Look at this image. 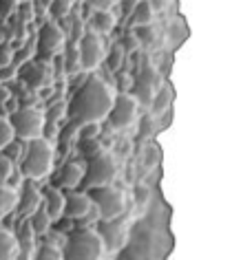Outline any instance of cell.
Listing matches in <instances>:
<instances>
[{
	"label": "cell",
	"instance_id": "cell-1",
	"mask_svg": "<svg viewBox=\"0 0 252 260\" xmlns=\"http://www.w3.org/2000/svg\"><path fill=\"white\" fill-rule=\"evenodd\" d=\"M115 97L118 93L111 84L100 75H91L71 102V115L80 126H100L111 113Z\"/></svg>",
	"mask_w": 252,
	"mask_h": 260
},
{
	"label": "cell",
	"instance_id": "cell-2",
	"mask_svg": "<svg viewBox=\"0 0 252 260\" xmlns=\"http://www.w3.org/2000/svg\"><path fill=\"white\" fill-rule=\"evenodd\" d=\"M55 168V148L51 144V139L40 137L27 144L24 157L20 161V174L24 181H44L51 177Z\"/></svg>",
	"mask_w": 252,
	"mask_h": 260
},
{
	"label": "cell",
	"instance_id": "cell-3",
	"mask_svg": "<svg viewBox=\"0 0 252 260\" xmlns=\"http://www.w3.org/2000/svg\"><path fill=\"white\" fill-rule=\"evenodd\" d=\"M118 177H120V164L115 159V154L108 150H102L95 157L89 159V166L84 168L82 185L87 187V192L100 190V187L115 185Z\"/></svg>",
	"mask_w": 252,
	"mask_h": 260
},
{
	"label": "cell",
	"instance_id": "cell-4",
	"mask_svg": "<svg viewBox=\"0 0 252 260\" xmlns=\"http://www.w3.org/2000/svg\"><path fill=\"white\" fill-rule=\"evenodd\" d=\"M104 247L93 227H80L64 243L62 260H102Z\"/></svg>",
	"mask_w": 252,
	"mask_h": 260
},
{
	"label": "cell",
	"instance_id": "cell-5",
	"mask_svg": "<svg viewBox=\"0 0 252 260\" xmlns=\"http://www.w3.org/2000/svg\"><path fill=\"white\" fill-rule=\"evenodd\" d=\"M9 123L14 128V135L18 141H29L44 137V128H47V117L44 110L38 106H20L18 110L9 115Z\"/></svg>",
	"mask_w": 252,
	"mask_h": 260
},
{
	"label": "cell",
	"instance_id": "cell-6",
	"mask_svg": "<svg viewBox=\"0 0 252 260\" xmlns=\"http://www.w3.org/2000/svg\"><path fill=\"white\" fill-rule=\"evenodd\" d=\"M89 197H91L95 214H98V223L100 220L122 218V214L126 212V194H124V190H120L118 185L91 190L89 192Z\"/></svg>",
	"mask_w": 252,
	"mask_h": 260
},
{
	"label": "cell",
	"instance_id": "cell-7",
	"mask_svg": "<svg viewBox=\"0 0 252 260\" xmlns=\"http://www.w3.org/2000/svg\"><path fill=\"white\" fill-rule=\"evenodd\" d=\"M137 119H139V102L131 93H118L111 106V113L106 117L111 128L115 133H126L137 123Z\"/></svg>",
	"mask_w": 252,
	"mask_h": 260
},
{
	"label": "cell",
	"instance_id": "cell-8",
	"mask_svg": "<svg viewBox=\"0 0 252 260\" xmlns=\"http://www.w3.org/2000/svg\"><path fill=\"white\" fill-rule=\"evenodd\" d=\"M75 49H77V62H80L82 71H95L106 57V49H104L102 38L89 34V31L84 34L82 40L77 42Z\"/></svg>",
	"mask_w": 252,
	"mask_h": 260
},
{
	"label": "cell",
	"instance_id": "cell-9",
	"mask_svg": "<svg viewBox=\"0 0 252 260\" xmlns=\"http://www.w3.org/2000/svg\"><path fill=\"white\" fill-rule=\"evenodd\" d=\"M95 234H98V238L102 240L104 251H120V249H124L128 243V223L122 218L100 220Z\"/></svg>",
	"mask_w": 252,
	"mask_h": 260
},
{
	"label": "cell",
	"instance_id": "cell-10",
	"mask_svg": "<svg viewBox=\"0 0 252 260\" xmlns=\"http://www.w3.org/2000/svg\"><path fill=\"white\" fill-rule=\"evenodd\" d=\"M71 220H98L93 201L87 190H71L64 192V214Z\"/></svg>",
	"mask_w": 252,
	"mask_h": 260
},
{
	"label": "cell",
	"instance_id": "cell-11",
	"mask_svg": "<svg viewBox=\"0 0 252 260\" xmlns=\"http://www.w3.org/2000/svg\"><path fill=\"white\" fill-rule=\"evenodd\" d=\"M67 49V34L60 24L55 22H44L40 27V34H38V53H40L44 60L49 57H55L58 53Z\"/></svg>",
	"mask_w": 252,
	"mask_h": 260
},
{
	"label": "cell",
	"instance_id": "cell-12",
	"mask_svg": "<svg viewBox=\"0 0 252 260\" xmlns=\"http://www.w3.org/2000/svg\"><path fill=\"white\" fill-rule=\"evenodd\" d=\"M42 207V190L34 181H22V187L18 190V207L16 212L24 216V220L31 218Z\"/></svg>",
	"mask_w": 252,
	"mask_h": 260
},
{
	"label": "cell",
	"instance_id": "cell-13",
	"mask_svg": "<svg viewBox=\"0 0 252 260\" xmlns=\"http://www.w3.org/2000/svg\"><path fill=\"white\" fill-rule=\"evenodd\" d=\"M14 238H16V247H18V260H34L38 247V236L36 232L31 230L29 220H22L20 225H18V230L14 232Z\"/></svg>",
	"mask_w": 252,
	"mask_h": 260
},
{
	"label": "cell",
	"instance_id": "cell-14",
	"mask_svg": "<svg viewBox=\"0 0 252 260\" xmlns=\"http://www.w3.org/2000/svg\"><path fill=\"white\" fill-rule=\"evenodd\" d=\"M22 77L31 90H42V88H47L53 84V73H51L49 64H40V62L29 64V67L24 69Z\"/></svg>",
	"mask_w": 252,
	"mask_h": 260
},
{
	"label": "cell",
	"instance_id": "cell-15",
	"mask_svg": "<svg viewBox=\"0 0 252 260\" xmlns=\"http://www.w3.org/2000/svg\"><path fill=\"white\" fill-rule=\"evenodd\" d=\"M42 210L47 212L51 220H60L64 214V192L55 185H49L42 190Z\"/></svg>",
	"mask_w": 252,
	"mask_h": 260
},
{
	"label": "cell",
	"instance_id": "cell-16",
	"mask_svg": "<svg viewBox=\"0 0 252 260\" xmlns=\"http://www.w3.org/2000/svg\"><path fill=\"white\" fill-rule=\"evenodd\" d=\"M82 179H84V166L82 164H64L60 174H58V185L62 192H71V190H77L82 185Z\"/></svg>",
	"mask_w": 252,
	"mask_h": 260
},
{
	"label": "cell",
	"instance_id": "cell-17",
	"mask_svg": "<svg viewBox=\"0 0 252 260\" xmlns=\"http://www.w3.org/2000/svg\"><path fill=\"white\" fill-rule=\"evenodd\" d=\"M115 29V14L113 11H91L89 18V34L93 36H106Z\"/></svg>",
	"mask_w": 252,
	"mask_h": 260
},
{
	"label": "cell",
	"instance_id": "cell-18",
	"mask_svg": "<svg viewBox=\"0 0 252 260\" xmlns=\"http://www.w3.org/2000/svg\"><path fill=\"white\" fill-rule=\"evenodd\" d=\"M18 207V190L11 183H0V220L14 214Z\"/></svg>",
	"mask_w": 252,
	"mask_h": 260
},
{
	"label": "cell",
	"instance_id": "cell-19",
	"mask_svg": "<svg viewBox=\"0 0 252 260\" xmlns=\"http://www.w3.org/2000/svg\"><path fill=\"white\" fill-rule=\"evenodd\" d=\"M0 260H18V247L14 232L0 227Z\"/></svg>",
	"mask_w": 252,
	"mask_h": 260
},
{
	"label": "cell",
	"instance_id": "cell-20",
	"mask_svg": "<svg viewBox=\"0 0 252 260\" xmlns=\"http://www.w3.org/2000/svg\"><path fill=\"white\" fill-rule=\"evenodd\" d=\"M153 18H155L153 5L151 3H137V7H135V16H133V22L137 24V27H151Z\"/></svg>",
	"mask_w": 252,
	"mask_h": 260
},
{
	"label": "cell",
	"instance_id": "cell-21",
	"mask_svg": "<svg viewBox=\"0 0 252 260\" xmlns=\"http://www.w3.org/2000/svg\"><path fill=\"white\" fill-rule=\"evenodd\" d=\"M27 220H29L31 230L36 232V236H38V238H40V236H44V234L49 232L51 223H53V220H51V218L47 216V212H44L42 207H40V210H38V212H36V214H34V216H31V218H27Z\"/></svg>",
	"mask_w": 252,
	"mask_h": 260
},
{
	"label": "cell",
	"instance_id": "cell-22",
	"mask_svg": "<svg viewBox=\"0 0 252 260\" xmlns=\"http://www.w3.org/2000/svg\"><path fill=\"white\" fill-rule=\"evenodd\" d=\"M24 150H27V144L16 139V141H11V144L5 148L3 154H5V157H7L14 166H20V161H22V157H24Z\"/></svg>",
	"mask_w": 252,
	"mask_h": 260
},
{
	"label": "cell",
	"instance_id": "cell-23",
	"mask_svg": "<svg viewBox=\"0 0 252 260\" xmlns=\"http://www.w3.org/2000/svg\"><path fill=\"white\" fill-rule=\"evenodd\" d=\"M73 5L71 0H58V3H49V14L58 18V20H67L71 16V11H73Z\"/></svg>",
	"mask_w": 252,
	"mask_h": 260
},
{
	"label": "cell",
	"instance_id": "cell-24",
	"mask_svg": "<svg viewBox=\"0 0 252 260\" xmlns=\"http://www.w3.org/2000/svg\"><path fill=\"white\" fill-rule=\"evenodd\" d=\"M11 141H16V135H14V128H11V123H9V117L0 115V152H3Z\"/></svg>",
	"mask_w": 252,
	"mask_h": 260
},
{
	"label": "cell",
	"instance_id": "cell-25",
	"mask_svg": "<svg viewBox=\"0 0 252 260\" xmlns=\"http://www.w3.org/2000/svg\"><path fill=\"white\" fill-rule=\"evenodd\" d=\"M34 260H62V249H58V247L51 243H44L38 247Z\"/></svg>",
	"mask_w": 252,
	"mask_h": 260
},
{
	"label": "cell",
	"instance_id": "cell-26",
	"mask_svg": "<svg viewBox=\"0 0 252 260\" xmlns=\"http://www.w3.org/2000/svg\"><path fill=\"white\" fill-rule=\"evenodd\" d=\"M14 174H16V166L0 152V183H9Z\"/></svg>",
	"mask_w": 252,
	"mask_h": 260
},
{
	"label": "cell",
	"instance_id": "cell-27",
	"mask_svg": "<svg viewBox=\"0 0 252 260\" xmlns=\"http://www.w3.org/2000/svg\"><path fill=\"white\" fill-rule=\"evenodd\" d=\"M89 5H91V11H113L115 5L120 3H115V0H95V3H89Z\"/></svg>",
	"mask_w": 252,
	"mask_h": 260
},
{
	"label": "cell",
	"instance_id": "cell-28",
	"mask_svg": "<svg viewBox=\"0 0 252 260\" xmlns=\"http://www.w3.org/2000/svg\"><path fill=\"white\" fill-rule=\"evenodd\" d=\"M9 62H11V49H9V47H5V44H3V47H0V69L7 67Z\"/></svg>",
	"mask_w": 252,
	"mask_h": 260
},
{
	"label": "cell",
	"instance_id": "cell-29",
	"mask_svg": "<svg viewBox=\"0 0 252 260\" xmlns=\"http://www.w3.org/2000/svg\"><path fill=\"white\" fill-rule=\"evenodd\" d=\"M82 128H87V130H82V137L87 141H91L93 137H98L100 135V126H82Z\"/></svg>",
	"mask_w": 252,
	"mask_h": 260
},
{
	"label": "cell",
	"instance_id": "cell-30",
	"mask_svg": "<svg viewBox=\"0 0 252 260\" xmlns=\"http://www.w3.org/2000/svg\"><path fill=\"white\" fill-rule=\"evenodd\" d=\"M122 49L120 47H115L113 49V60H108V67H111V69H118L120 67V62H122Z\"/></svg>",
	"mask_w": 252,
	"mask_h": 260
}]
</instances>
